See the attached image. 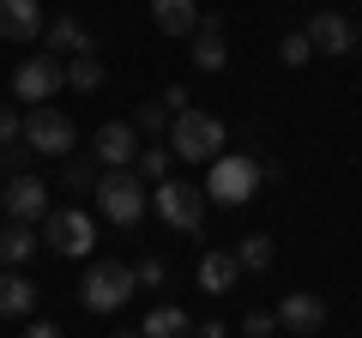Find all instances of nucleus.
<instances>
[{"mask_svg":"<svg viewBox=\"0 0 362 338\" xmlns=\"http://www.w3.org/2000/svg\"><path fill=\"white\" fill-rule=\"evenodd\" d=\"M169 151L181 157V163H218L223 157V121L206 115V109H181L175 121H169Z\"/></svg>","mask_w":362,"mask_h":338,"instance_id":"nucleus-1","label":"nucleus"},{"mask_svg":"<svg viewBox=\"0 0 362 338\" xmlns=\"http://www.w3.org/2000/svg\"><path fill=\"white\" fill-rule=\"evenodd\" d=\"M133 290H139L133 266H121V260H97V266H85L78 302H85L90 314H115V308H127V302H133Z\"/></svg>","mask_w":362,"mask_h":338,"instance_id":"nucleus-2","label":"nucleus"},{"mask_svg":"<svg viewBox=\"0 0 362 338\" xmlns=\"http://www.w3.org/2000/svg\"><path fill=\"white\" fill-rule=\"evenodd\" d=\"M259 175H266V169L254 163V157H242V151H230V157H218V163H211V175H206V199L211 206H247V199L259 194Z\"/></svg>","mask_w":362,"mask_h":338,"instance_id":"nucleus-3","label":"nucleus"},{"mask_svg":"<svg viewBox=\"0 0 362 338\" xmlns=\"http://www.w3.org/2000/svg\"><path fill=\"white\" fill-rule=\"evenodd\" d=\"M145 206H151V187L133 175V169H103V182H97V211H103L109 223H139Z\"/></svg>","mask_w":362,"mask_h":338,"instance_id":"nucleus-4","label":"nucleus"},{"mask_svg":"<svg viewBox=\"0 0 362 338\" xmlns=\"http://www.w3.org/2000/svg\"><path fill=\"white\" fill-rule=\"evenodd\" d=\"M151 206L169 230L181 235H199L206 230V187H187V182H157L151 187Z\"/></svg>","mask_w":362,"mask_h":338,"instance_id":"nucleus-5","label":"nucleus"},{"mask_svg":"<svg viewBox=\"0 0 362 338\" xmlns=\"http://www.w3.org/2000/svg\"><path fill=\"white\" fill-rule=\"evenodd\" d=\"M42 242H49L54 254H66V260H85L90 247H97V218L78 211V206L49 211V218H42Z\"/></svg>","mask_w":362,"mask_h":338,"instance_id":"nucleus-6","label":"nucleus"},{"mask_svg":"<svg viewBox=\"0 0 362 338\" xmlns=\"http://www.w3.org/2000/svg\"><path fill=\"white\" fill-rule=\"evenodd\" d=\"M25 145L37 157H66L78 145V133H73V121H66L61 109L42 103V109H25Z\"/></svg>","mask_w":362,"mask_h":338,"instance_id":"nucleus-7","label":"nucleus"},{"mask_svg":"<svg viewBox=\"0 0 362 338\" xmlns=\"http://www.w3.org/2000/svg\"><path fill=\"white\" fill-rule=\"evenodd\" d=\"M61 85H66V66L54 61L49 49H42V54H30V61L13 73V97H18V103H30V109H42V97H54Z\"/></svg>","mask_w":362,"mask_h":338,"instance_id":"nucleus-8","label":"nucleus"},{"mask_svg":"<svg viewBox=\"0 0 362 338\" xmlns=\"http://www.w3.org/2000/svg\"><path fill=\"white\" fill-rule=\"evenodd\" d=\"M90 157L103 169H133L139 163V127H133V121H103L97 139H90Z\"/></svg>","mask_w":362,"mask_h":338,"instance_id":"nucleus-9","label":"nucleus"},{"mask_svg":"<svg viewBox=\"0 0 362 338\" xmlns=\"http://www.w3.org/2000/svg\"><path fill=\"white\" fill-rule=\"evenodd\" d=\"M0 206H6L13 223H37V218H49V187H42L37 175H13L6 194H0Z\"/></svg>","mask_w":362,"mask_h":338,"instance_id":"nucleus-10","label":"nucleus"},{"mask_svg":"<svg viewBox=\"0 0 362 338\" xmlns=\"http://www.w3.org/2000/svg\"><path fill=\"white\" fill-rule=\"evenodd\" d=\"M278 326L296 332V338H314V332L326 326V302L314 296V290H290V296L278 302Z\"/></svg>","mask_w":362,"mask_h":338,"instance_id":"nucleus-11","label":"nucleus"},{"mask_svg":"<svg viewBox=\"0 0 362 338\" xmlns=\"http://www.w3.org/2000/svg\"><path fill=\"white\" fill-rule=\"evenodd\" d=\"M308 42H314V54H350L356 49V30H350V18L344 13H314L308 18Z\"/></svg>","mask_w":362,"mask_h":338,"instance_id":"nucleus-12","label":"nucleus"},{"mask_svg":"<svg viewBox=\"0 0 362 338\" xmlns=\"http://www.w3.org/2000/svg\"><path fill=\"white\" fill-rule=\"evenodd\" d=\"M242 284V260H235V247H211L206 260H199V290L206 296H230Z\"/></svg>","mask_w":362,"mask_h":338,"instance_id":"nucleus-13","label":"nucleus"},{"mask_svg":"<svg viewBox=\"0 0 362 338\" xmlns=\"http://www.w3.org/2000/svg\"><path fill=\"white\" fill-rule=\"evenodd\" d=\"M0 37L6 42H37L42 37V6L37 0H0Z\"/></svg>","mask_w":362,"mask_h":338,"instance_id":"nucleus-14","label":"nucleus"},{"mask_svg":"<svg viewBox=\"0 0 362 338\" xmlns=\"http://www.w3.org/2000/svg\"><path fill=\"white\" fill-rule=\"evenodd\" d=\"M187 54H194V66H206V73H223V66H230V42H223L218 18H199V30L187 37Z\"/></svg>","mask_w":362,"mask_h":338,"instance_id":"nucleus-15","label":"nucleus"},{"mask_svg":"<svg viewBox=\"0 0 362 338\" xmlns=\"http://www.w3.org/2000/svg\"><path fill=\"white\" fill-rule=\"evenodd\" d=\"M151 18L163 37H194L206 13H199V0H151Z\"/></svg>","mask_w":362,"mask_h":338,"instance_id":"nucleus-16","label":"nucleus"},{"mask_svg":"<svg viewBox=\"0 0 362 338\" xmlns=\"http://www.w3.org/2000/svg\"><path fill=\"white\" fill-rule=\"evenodd\" d=\"M37 308V284L30 278H18L13 266H0V320H18V314Z\"/></svg>","mask_w":362,"mask_h":338,"instance_id":"nucleus-17","label":"nucleus"},{"mask_svg":"<svg viewBox=\"0 0 362 338\" xmlns=\"http://www.w3.org/2000/svg\"><path fill=\"white\" fill-rule=\"evenodd\" d=\"M42 42H49V54H90L97 49L78 18H49V25H42Z\"/></svg>","mask_w":362,"mask_h":338,"instance_id":"nucleus-18","label":"nucleus"},{"mask_svg":"<svg viewBox=\"0 0 362 338\" xmlns=\"http://www.w3.org/2000/svg\"><path fill=\"white\" fill-rule=\"evenodd\" d=\"M139 338H194V320H187V314L175 308V302H163V308H151V314H145Z\"/></svg>","mask_w":362,"mask_h":338,"instance_id":"nucleus-19","label":"nucleus"},{"mask_svg":"<svg viewBox=\"0 0 362 338\" xmlns=\"http://www.w3.org/2000/svg\"><path fill=\"white\" fill-rule=\"evenodd\" d=\"M37 254V223H6L0 230V266H25Z\"/></svg>","mask_w":362,"mask_h":338,"instance_id":"nucleus-20","label":"nucleus"},{"mask_svg":"<svg viewBox=\"0 0 362 338\" xmlns=\"http://www.w3.org/2000/svg\"><path fill=\"white\" fill-rule=\"evenodd\" d=\"M235 260H242V272H266V266L278 260V242H272V235H242V242H235Z\"/></svg>","mask_w":362,"mask_h":338,"instance_id":"nucleus-21","label":"nucleus"},{"mask_svg":"<svg viewBox=\"0 0 362 338\" xmlns=\"http://www.w3.org/2000/svg\"><path fill=\"white\" fill-rule=\"evenodd\" d=\"M73 194H97V182H103V163L97 157H66V175H61Z\"/></svg>","mask_w":362,"mask_h":338,"instance_id":"nucleus-22","label":"nucleus"},{"mask_svg":"<svg viewBox=\"0 0 362 338\" xmlns=\"http://www.w3.org/2000/svg\"><path fill=\"white\" fill-rule=\"evenodd\" d=\"M103 61H97V54H73V66H66V85H73V91H103Z\"/></svg>","mask_w":362,"mask_h":338,"instance_id":"nucleus-23","label":"nucleus"},{"mask_svg":"<svg viewBox=\"0 0 362 338\" xmlns=\"http://www.w3.org/2000/svg\"><path fill=\"white\" fill-rule=\"evenodd\" d=\"M169 163H175V151H169V145H151V151H139V163H133V175H139V182H169Z\"/></svg>","mask_w":362,"mask_h":338,"instance_id":"nucleus-24","label":"nucleus"},{"mask_svg":"<svg viewBox=\"0 0 362 338\" xmlns=\"http://www.w3.org/2000/svg\"><path fill=\"white\" fill-rule=\"evenodd\" d=\"M169 121H175V115H169V109H163V103L151 97V103H139L133 127H139V139H169Z\"/></svg>","mask_w":362,"mask_h":338,"instance_id":"nucleus-25","label":"nucleus"},{"mask_svg":"<svg viewBox=\"0 0 362 338\" xmlns=\"http://www.w3.org/2000/svg\"><path fill=\"white\" fill-rule=\"evenodd\" d=\"M278 61H284V66H308V61H314V42H308V30H290V37L278 42Z\"/></svg>","mask_w":362,"mask_h":338,"instance_id":"nucleus-26","label":"nucleus"},{"mask_svg":"<svg viewBox=\"0 0 362 338\" xmlns=\"http://www.w3.org/2000/svg\"><path fill=\"white\" fill-rule=\"evenodd\" d=\"M133 278H139V290H163L169 284V266L157 260V254H145V260L133 266Z\"/></svg>","mask_w":362,"mask_h":338,"instance_id":"nucleus-27","label":"nucleus"},{"mask_svg":"<svg viewBox=\"0 0 362 338\" xmlns=\"http://www.w3.org/2000/svg\"><path fill=\"white\" fill-rule=\"evenodd\" d=\"M272 332H278V314H272V308H254L242 320V338H272Z\"/></svg>","mask_w":362,"mask_h":338,"instance_id":"nucleus-28","label":"nucleus"},{"mask_svg":"<svg viewBox=\"0 0 362 338\" xmlns=\"http://www.w3.org/2000/svg\"><path fill=\"white\" fill-rule=\"evenodd\" d=\"M18 139H25V115L13 103H0V145H18Z\"/></svg>","mask_w":362,"mask_h":338,"instance_id":"nucleus-29","label":"nucleus"},{"mask_svg":"<svg viewBox=\"0 0 362 338\" xmlns=\"http://www.w3.org/2000/svg\"><path fill=\"white\" fill-rule=\"evenodd\" d=\"M25 163H30V145H25V139L0 151V169H6V175H25Z\"/></svg>","mask_w":362,"mask_h":338,"instance_id":"nucleus-30","label":"nucleus"},{"mask_svg":"<svg viewBox=\"0 0 362 338\" xmlns=\"http://www.w3.org/2000/svg\"><path fill=\"white\" fill-rule=\"evenodd\" d=\"M157 103H163V109H169V115H181V109H187V91H181V85H169V91H163V97H157Z\"/></svg>","mask_w":362,"mask_h":338,"instance_id":"nucleus-31","label":"nucleus"},{"mask_svg":"<svg viewBox=\"0 0 362 338\" xmlns=\"http://www.w3.org/2000/svg\"><path fill=\"white\" fill-rule=\"evenodd\" d=\"M194 338H230V326H223V320H199Z\"/></svg>","mask_w":362,"mask_h":338,"instance_id":"nucleus-32","label":"nucleus"},{"mask_svg":"<svg viewBox=\"0 0 362 338\" xmlns=\"http://www.w3.org/2000/svg\"><path fill=\"white\" fill-rule=\"evenodd\" d=\"M25 338H61V326H54V320H37V326H25Z\"/></svg>","mask_w":362,"mask_h":338,"instance_id":"nucleus-33","label":"nucleus"},{"mask_svg":"<svg viewBox=\"0 0 362 338\" xmlns=\"http://www.w3.org/2000/svg\"><path fill=\"white\" fill-rule=\"evenodd\" d=\"M109 338H139V332H109Z\"/></svg>","mask_w":362,"mask_h":338,"instance_id":"nucleus-34","label":"nucleus"}]
</instances>
